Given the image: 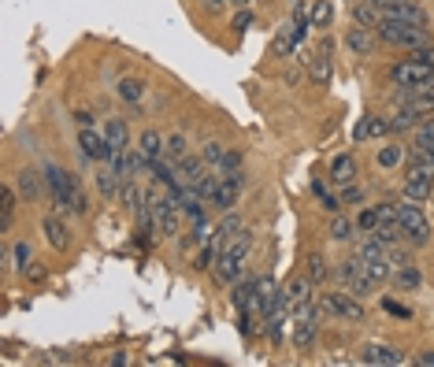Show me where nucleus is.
Returning a JSON list of instances; mask_svg holds the SVG:
<instances>
[{
    "instance_id": "obj_17",
    "label": "nucleus",
    "mask_w": 434,
    "mask_h": 367,
    "mask_svg": "<svg viewBox=\"0 0 434 367\" xmlns=\"http://www.w3.org/2000/svg\"><path fill=\"white\" fill-rule=\"evenodd\" d=\"M390 134V119L383 115H364V119L353 126V141H371V138H383Z\"/></svg>"
},
{
    "instance_id": "obj_1",
    "label": "nucleus",
    "mask_w": 434,
    "mask_h": 367,
    "mask_svg": "<svg viewBox=\"0 0 434 367\" xmlns=\"http://www.w3.org/2000/svg\"><path fill=\"white\" fill-rule=\"evenodd\" d=\"M308 26H312V8L305 4V0H301V4L294 8V19H289L286 26H279L271 52H275V56H294V52L301 48V41H305Z\"/></svg>"
},
{
    "instance_id": "obj_25",
    "label": "nucleus",
    "mask_w": 434,
    "mask_h": 367,
    "mask_svg": "<svg viewBox=\"0 0 434 367\" xmlns=\"http://www.w3.org/2000/svg\"><path fill=\"white\" fill-rule=\"evenodd\" d=\"M119 186L123 178L112 171V167H104V171H97V193L104 196V201H119Z\"/></svg>"
},
{
    "instance_id": "obj_41",
    "label": "nucleus",
    "mask_w": 434,
    "mask_h": 367,
    "mask_svg": "<svg viewBox=\"0 0 434 367\" xmlns=\"http://www.w3.org/2000/svg\"><path fill=\"white\" fill-rule=\"evenodd\" d=\"M379 222H383V215H379V208L371 204V208H364V212L357 215V230H360V234H375Z\"/></svg>"
},
{
    "instance_id": "obj_2",
    "label": "nucleus",
    "mask_w": 434,
    "mask_h": 367,
    "mask_svg": "<svg viewBox=\"0 0 434 367\" xmlns=\"http://www.w3.org/2000/svg\"><path fill=\"white\" fill-rule=\"evenodd\" d=\"M320 316L323 319H346V323H364V300L353 297L349 290L341 293H323L320 297Z\"/></svg>"
},
{
    "instance_id": "obj_13",
    "label": "nucleus",
    "mask_w": 434,
    "mask_h": 367,
    "mask_svg": "<svg viewBox=\"0 0 434 367\" xmlns=\"http://www.w3.org/2000/svg\"><path fill=\"white\" fill-rule=\"evenodd\" d=\"M249 248H253V230L242 227L234 238L227 241V248L219 253V260H230V264H245V256H249Z\"/></svg>"
},
{
    "instance_id": "obj_62",
    "label": "nucleus",
    "mask_w": 434,
    "mask_h": 367,
    "mask_svg": "<svg viewBox=\"0 0 434 367\" xmlns=\"http://www.w3.org/2000/svg\"><path fill=\"white\" fill-rule=\"evenodd\" d=\"M230 4H234V8H245V4H249V0H230Z\"/></svg>"
},
{
    "instance_id": "obj_38",
    "label": "nucleus",
    "mask_w": 434,
    "mask_h": 367,
    "mask_svg": "<svg viewBox=\"0 0 434 367\" xmlns=\"http://www.w3.org/2000/svg\"><path fill=\"white\" fill-rule=\"evenodd\" d=\"M164 156H167L171 164L186 160V138H182V134H171V138H164Z\"/></svg>"
},
{
    "instance_id": "obj_52",
    "label": "nucleus",
    "mask_w": 434,
    "mask_h": 367,
    "mask_svg": "<svg viewBox=\"0 0 434 367\" xmlns=\"http://www.w3.org/2000/svg\"><path fill=\"white\" fill-rule=\"evenodd\" d=\"M253 316H256V312H238V331H242L245 338L256 334V319H253Z\"/></svg>"
},
{
    "instance_id": "obj_59",
    "label": "nucleus",
    "mask_w": 434,
    "mask_h": 367,
    "mask_svg": "<svg viewBox=\"0 0 434 367\" xmlns=\"http://www.w3.org/2000/svg\"><path fill=\"white\" fill-rule=\"evenodd\" d=\"M74 123H78V130H82V126H93V115H89V112H74Z\"/></svg>"
},
{
    "instance_id": "obj_53",
    "label": "nucleus",
    "mask_w": 434,
    "mask_h": 367,
    "mask_svg": "<svg viewBox=\"0 0 434 367\" xmlns=\"http://www.w3.org/2000/svg\"><path fill=\"white\" fill-rule=\"evenodd\" d=\"M375 208H379V215H383V222H397V204L393 201H379Z\"/></svg>"
},
{
    "instance_id": "obj_43",
    "label": "nucleus",
    "mask_w": 434,
    "mask_h": 367,
    "mask_svg": "<svg viewBox=\"0 0 434 367\" xmlns=\"http://www.w3.org/2000/svg\"><path fill=\"white\" fill-rule=\"evenodd\" d=\"M401 160H405L401 145H383V149H379V156H375V164H379V167H397Z\"/></svg>"
},
{
    "instance_id": "obj_51",
    "label": "nucleus",
    "mask_w": 434,
    "mask_h": 367,
    "mask_svg": "<svg viewBox=\"0 0 434 367\" xmlns=\"http://www.w3.org/2000/svg\"><path fill=\"white\" fill-rule=\"evenodd\" d=\"M383 312H390V316H397V319H412V308H405V305H397V300H390V297H383Z\"/></svg>"
},
{
    "instance_id": "obj_20",
    "label": "nucleus",
    "mask_w": 434,
    "mask_h": 367,
    "mask_svg": "<svg viewBox=\"0 0 434 367\" xmlns=\"http://www.w3.org/2000/svg\"><path fill=\"white\" fill-rule=\"evenodd\" d=\"M390 282L397 286L401 293H412V290H419V286H423V274H419L416 264H405V267H393V279H390Z\"/></svg>"
},
{
    "instance_id": "obj_36",
    "label": "nucleus",
    "mask_w": 434,
    "mask_h": 367,
    "mask_svg": "<svg viewBox=\"0 0 434 367\" xmlns=\"http://www.w3.org/2000/svg\"><path fill=\"white\" fill-rule=\"evenodd\" d=\"M357 234V219H346V215H334L331 219V238L334 241H349Z\"/></svg>"
},
{
    "instance_id": "obj_46",
    "label": "nucleus",
    "mask_w": 434,
    "mask_h": 367,
    "mask_svg": "<svg viewBox=\"0 0 434 367\" xmlns=\"http://www.w3.org/2000/svg\"><path fill=\"white\" fill-rule=\"evenodd\" d=\"M71 212H78V215H86V212H89V196H86V189H82V182H78V175H74V196H71Z\"/></svg>"
},
{
    "instance_id": "obj_39",
    "label": "nucleus",
    "mask_w": 434,
    "mask_h": 367,
    "mask_svg": "<svg viewBox=\"0 0 434 367\" xmlns=\"http://www.w3.org/2000/svg\"><path fill=\"white\" fill-rule=\"evenodd\" d=\"M412 145L416 149H434V119H423L412 130Z\"/></svg>"
},
{
    "instance_id": "obj_60",
    "label": "nucleus",
    "mask_w": 434,
    "mask_h": 367,
    "mask_svg": "<svg viewBox=\"0 0 434 367\" xmlns=\"http://www.w3.org/2000/svg\"><path fill=\"white\" fill-rule=\"evenodd\" d=\"M22 274H30V279H34V282H41V279H45V267H26Z\"/></svg>"
},
{
    "instance_id": "obj_57",
    "label": "nucleus",
    "mask_w": 434,
    "mask_h": 367,
    "mask_svg": "<svg viewBox=\"0 0 434 367\" xmlns=\"http://www.w3.org/2000/svg\"><path fill=\"white\" fill-rule=\"evenodd\" d=\"M412 60H419V63H427V67H434V48H412Z\"/></svg>"
},
{
    "instance_id": "obj_35",
    "label": "nucleus",
    "mask_w": 434,
    "mask_h": 367,
    "mask_svg": "<svg viewBox=\"0 0 434 367\" xmlns=\"http://www.w3.org/2000/svg\"><path fill=\"white\" fill-rule=\"evenodd\" d=\"M141 201H145V196H141V189H138L130 178H123V186H119V204L126 208V212H138V208H141Z\"/></svg>"
},
{
    "instance_id": "obj_23",
    "label": "nucleus",
    "mask_w": 434,
    "mask_h": 367,
    "mask_svg": "<svg viewBox=\"0 0 434 367\" xmlns=\"http://www.w3.org/2000/svg\"><path fill=\"white\" fill-rule=\"evenodd\" d=\"M138 152L145 156V160H160L164 156V138L156 134V130H141L138 134Z\"/></svg>"
},
{
    "instance_id": "obj_5",
    "label": "nucleus",
    "mask_w": 434,
    "mask_h": 367,
    "mask_svg": "<svg viewBox=\"0 0 434 367\" xmlns=\"http://www.w3.org/2000/svg\"><path fill=\"white\" fill-rule=\"evenodd\" d=\"M375 34L383 37L386 45H397V48H423L427 45V34L423 26H409V22H397V19H383L375 26Z\"/></svg>"
},
{
    "instance_id": "obj_11",
    "label": "nucleus",
    "mask_w": 434,
    "mask_h": 367,
    "mask_svg": "<svg viewBox=\"0 0 434 367\" xmlns=\"http://www.w3.org/2000/svg\"><path fill=\"white\" fill-rule=\"evenodd\" d=\"M360 363H371V367H397L405 363V352L401 349H393V345H383V342H371V345H364L360 349Z\"/></svg>"
},
{
    "instance_id": "obj_16",
    "label": "nucleus",
    "mask_w": 434,
    "mask_h": 367,
    "mask_svg": "<svg viewBox=\"0 0 434 367\" xmlns=\"http://www.w3.org/2000/svg\"><path fill=\"white\" fill-rule=\"evenodd\" d=\"M346 48L353 52V56H371V48H375V37L367 26H357L353 22L349 30H346Z\"/></svg>"
},
{
    "instance_id": "obj_32",
    "label": "nucleus",
    "mask_w": 434,
    "mask_h": 367,
    "mask_svg": "<svg viewBox=\"0 0 434 367\" xmlns=\"http://www.w3.org/2000/svg\"><path fill=\"white\" fill-rule=\"evenodd\" d=\"M312 193H315V201H320V208H323V212H331V215H338V212H341V196L327 193V186H323L320 178L312 182Z\"/></svg>"
},
{
    "instance_id": "obj_10",
    "label": "nucleus",
    "mask_w": 434,
    "mask_h": 367,
    "mask_svg": "<svg viewBox=\"0 0 434 367\" xmlns=\"http://www.w3.org/2000/svg\"><path fill=\"white\" fill-rule=\"evenodd\" d=\"M78 152H82V160H108L115 149L108 145L104 134H97L93 126H82L78 130Z\"/></svg>"
},
{
    "instance_id": "obj_24",
    "label": "nucleus",
    "mask_w": 434,
    "mask_h": 367,
    "mask_svg": "<svg viewBox=\"0 0 434 367\" xmlns=\"http://www.w3.org/2000/svg\"><path fill=\"white\" fill-rule=\"evenodd\" d=\"M353 22L357 26H367V30H371V26H379L383 22V11H379L371 0H357V4H353Z\"/></svg>"
},
{
    "instance_id": "obj_12",
    "label": "nucleus",
    "mask_w": 434,
    "mask_h": 367,
    "mask_svg": "<svg viewBox=\"0 0 434 367\" xmlns=\"http://www.w3.org/2000/svg\"><path fill=\"white\" fill-rule=\"evenodd\" d=\"M397 100H401V108H409L412 115H419V119H427V115L434 112V93L430 89H401Z\"/></svg>"
},
{
    "instance_id": "obj_30",
    "label": "nucleus",
    "mask_w": 434,
    "mask_h": 367,
    "mask_svg": "<svg viewBox=\"0 0 434 367\" xmlns=\"http://www.w3.org/2000/svg\"><path fill=\"white\" fill-rule=\"evenodd\" d=\"M115 93H119L126 104H141L145 100V82L141 78H123V82L115 86Z\"/></svg>"
},
{
    "instance_id": "obj_50",
    "label": "nucleus",
    "mask_w": 434,
    "mask_h": 367,
    "mask_svg": "<svg viewBox=\"0 0 434 367\" xmlns=\"http://www.w3.org/2000/svg\"><path fill=\"white\" fill-rule=\"evenodd\" d=\"M386 256H390V264H393V267H405V264H412L409 248H397V245H390V248H386Z\"/></svg>"
},
{
    "instance_id": "obj_56",
    "label": "nucleus",
    "mask_w": 434,
    "mask_h": 367,
    "mask_svg": "<svg viewBox=\"0 0 434 367\" xmlns=\"http://www.w3.org/2000/svg\"><path fill=\"white\" fill-rule=\"evenodd\" d=\"M249 26H253V11H238V15H234V30L245 34Z\"/></svg>"
},
{
    "instance_id": "obj_47",
    "label": "nucleus",
    "mask_w": 434,
    "mask_h": 367,
    "mask_svg": "<svg viewBox=\"0 0 434 367\" xmlns=\"http://www.w3.org/2000/svg\"><path fill=\"white\" fill-rule=\"evenodd\" d=\"M357 253L367 260V264H371V260H386V245H379V241L371 238V241H364V245L357 248Z\"/></svg>"
},
{
    "instance_id": "obj_42",
    "label": "nucleus",
    "mask_w": 434,
    "mask_h": 367,
    "mask_svg": "<svg viewBox=\"0 0 434 367\" xmlns=\"http://www.w3.org/2000/svg\"><path fill=\"white\" fill-rule=\"evenodd\" d=\"M223 156H227V145H219V141H208V145L201 149V160H204L208 167H212V171L223 164Z\"/></svg>"
},
{
    "instance_id": "obj_31",
    "label": "nucleus",
    "mask_w": 434,
    "mask_h": 367,
    "mask_svg": "<svg viewBox=\"0 0 434 367\" xmlns=\"http://www.w3.org/2000/svg\"><path fill=\"white\" fill-rule=\"evenodd\" d=\"M308 279H312V286H323L327 279H331V267H327V260H323V253H308Z\"/></svg>"
},
{
    "instance_id": "obj_54",
    "label": "nucleus",
    "mask_w": 434,
    "mask_h": 367,
    "mask_svg": "<svg viewBox=\"0 0 434 367\" xmlns=\"http://www.w3.org/2000/svg\"><path fill=\"white\" fill-rule=\"evenodd\" d=\"M360 201H364L360 186H346V189H341V204H360Z\"/></svg>"
},
{
    "instance_id": "obj_21",
    "label": "nucleus",
    "mask_w": 434,
    "mask_h": 367,
    "mask_svg": "<svg viewBox=\"0 0 434 367\" xmlns=\"http://www.w3.org/2000/svg\"><path fill=\"white\" fill-rule=\"evenodd\" d=\"M238 193H242L238 182L219 178V189H216V196H212V204L219 208V212H234V204H238Z\"/></svg>"
},
{
    "instance_id": "obj_19",
    "label": "nucleus",
    "mask_w": 434,
    "mask_h": 367,
    "mask_svg": "<svg viewBox=\"0 0 434 367\" xmlns=\"http://www.w3.org/2000/svg\"><path fill=\"white\" fill-rule=\"evenodd\" d=\"M208 171H212V167H208V164L201 160V156H186V160H178V178L186 182L190 189H193V186H197V182H201Z\"/></svg>"
},
{
    "instance_id": "obj_27",
    "label": "nucleus",
    "mask_w": 434,
    "mask_h": 367,
    "mask_svg": "<svg viewBox=\"0 0 434 367\" xmlns=\"http://www.w3.org/2000/svg\"><path fill=\"white\" fill-rule=\"evenodd\" d=\"M104 138H108L112 149H130V130H126V119H108V126H104Z\"/></svg>"
},
{
    "instance_id": "obj_40",
    "label": "nucleus",
    "mask_w": 434,
    "mask_h": 367,
    "mask_svg": "<svg viewBox=\"0 0 434 367\" xmlns=\"http://www.w3.org/2000/svg\"><path fill=\"white\" fill-rule=\"evenodd\" d=\"M216 260H219V248H216L212 241H204L201 253H197V260H193V267H197V271H212Z\"/></svg>"
},
{
    "instance_id": "obj_18",
    "label": "nucleus",
    "mask_w": 434,
    "mask_h": 367,
    "mask_svg": "<svg viewBox=\"0 0 434 367\" xmlns=\"http://www.w3.org/2000/svg\"><path fill=\"white\" fill-rule=\"evenodd\" d=\"M41 182H45V175H37V171H30V167H22V171L15 175V189L26 196V201H41V196H45Z\"/></svg>"
},
{
    "instance_id": "obj_45",
    "label": "nucleus",
    "mask_w": 434,
    "mask_h": 367,
    "mask_svg": "<svg viewBox=\"0 0 434 367\" xmlns=\"http://www.w3.org/2000/svg\"><path fill=\"white\" fill-rule=\"evenodd\" d=\"M409 167H434V149H416L412 145V152H409V160H405Z\"/></svg>"
},
{
    "instance_id": "obj_44",
    "label": "nucleus",
    "mask_w": 434,
    "mask_h": 367,
    "mask_svg": "<svg viewBox=\"0 0 434 367\" xmlns=\"http://www.w3.org/2000/svg\"><path fill=\"white\" fill-rule=\"evenodd\" d=\"M11 267H15V271H26V267H30V245H26V241H15V245H11Z\"/></svg>"
},
{
    "instance_id": "obj_33",
    "label": "nucleus",
    "mask_w": 434,
    "mask_h": 367,
    "mask_svg": "<svg viewBox=\"0 0 434 367\" xmlns=\"http://www.w3.org/2000/svg\"><path fill=\"white\" fill-rule=\"evenodd\" d=\"M327 52H331V45L323 41V48L308 60V63H312V78H315V82H327V78H331V60H327Z\"/></svg>"
},
{
    "instance_id": "obj_37",
    "label": "nucleus",
    "mask_w": 434,
    "mask_h": 367,
    "mask_svg": "<svg viewBox=\"0 0 434 367\" xmlns=\"http://www.w3.org/2000/svg\"><path fill=\"white\" fill-rule=\"evenodd\" d=\"M331 19H334L331 0H315V4H312V26H315V30H327V26H331Z\"/></svg>"
},
{
    "instance_id": "obj_48",
    "label": "nucleus",
    "mask_w": 434,
    "mask_h": 367,
    "mask_svg": "<svg viewBox=\"0 0 434 367\" xmlns=\"http://www.w3.org/2000/svg\"><path fill=\"white\" fill-rule=\"evenodd\" d=\"M141 171H149V160H145L141 152H126V178H134Z\"/></svg>"
},
{
    "instance_id": "obj_26",
    "label": "nucleus",
    "mask_w": 434,
    "mask_h": 367,
    "mask_svg": "<svg viewBox=\"0 0 434 367\" xmlns=\"http://www.w3.org/2000/svg\"><path fill=\"white\" fill-rule=\"evenodd\" d=\"M11 222H15V186H4L0 189V234H8Z\"/></svg>"
},
{
    "instance_id": "obj_6",
    "label": "nucleus",
    "mask_w": 434,
    "mask_h": 367,
    "mask_svg": "<svg viewBox=\"0 0 434 367\" xmlns=\"http://www.w3.org/2000/svg\"><path fill=\"white\" fill-rule=\"evenodd\" d=\"M390 78L397 82L401 89H430L434 86V67H427V63H419V60H401V63H393L390 67Z\"/></svg>"
},
{
    "instance_id": "obj_15",
    "label": "nucleus",
    "mask_w": 434,
    "mask_h": 367,
    "mask_svg": "<svg viewBox=\"0 0 434 367\" xmlns=\"http://www.w3.org/2000/svg\"><path fill=\"white\" fill-rule=\"evenodd\" d=\"M256 282L260 279H238L230 286V305L238 312H253V305H256Z\"/></svg>"
},
{
    "instance_id": "obj_3",
    "label": "nucleus",
    "mask_w": 434,
    "mask_h": 367,
    "mask_svg": "<svg viewBox=\"0 0 434 367\" xmlns=\"http://www.w3.org/2000/svg\"><path fill=\"white\" fill-rule=\"evenodd\" d=\"M315 334H320V305H305L289 312V342H294L297 352H308Z\"/></svg>"
},
{
    "instance_id": "obj_28",
    "label": "nucleus",
    "mask_w": 434,
    "mask_h": 367,
    "mask_svg": "<svg viewBox=\"0 0 434 367\" xmlns=\"http://www.w3.org/2000/svg\"><path fill=\"white\" fill-rule=\"evenodd\" d=\"M178 208L175 204H164L160 212H156V227H160V238H175L178 234Z\"/></svg>"
},
{
    "instance_id": "obj_14",
    "label": "nucleus",
    "mask_w": 434,
    "mask_h": 367,
    "mask_svg": "<svg viewBox=\"0 0 434 367\" xmlns=\"http://www.w3.org/2000/svg\"><path fill=\"white\" fill-rule=\"evenodd\" d=\"M41 230H45V241L52 248H67L71 245V230H67V222L60 219V212L56 215H45L41 219Z\"/></svg>"
},
{
    "instance_id": "obj_7",
    "label": "nucleus",
    "mask_w": 434,
    "mask_h": 367,
    "mask_svg": "<svg viewBox=\"0 0 434 367\" xmlns=\"http://www.w3.org/2000/svg\"><path fill=\"white\" fill-rule=\"evenodd\" d=\"M45 189H48V196H52V208L56 212H67L71 208V196H74V175H67V171H60L56 164H45Z\"/></svg>"
},
{
    "instance_id": "obj_22",
    "label": "nucleus",
    "mask_w": 434,
    "mask_h": 367,
    "mask_svg": "<svg viewBox=\"0 0 434 367\" xmlns=\"http://www.w3.org/2000/svg\"><path fill=\"white\" fill-rule=\"evenodd\" d=\"M331 178L338 182V186H353V178H357V160L346 152V156H334L331 164Z\"/></svg>"
},
{
    "instance_id": "obj_34",
    "label": "nucleus",
    "mask_w": 434,
    "mask_h": 367,
    "mask_svg": "<svg viewBox=\"0 0 434 367\" xmlns=\"http://www.w3.org/2000/svg\"><path fill=\"white\" fill-rule=\"evenodd\" d=\"M371 238L379 241V245H397V241H405V234H401V227H397V222H379V227H375V234H371Z\"/></svg>"
},
{
    "instance_id": "obj_61",
    "label": "nucleus",
    "mask_w": 434,
    "mask_h": 367,
    "mask_svg": "<svg viewBox=\"0 0 434 367\" xmlns=\"http://www.w3.org/2000/svg\"><path fill=\"white\" fill-rule=\"evenodd\" d=\"M201 4H204L208 11H223V4H227V0H201Z\"/></svg>"
},
{
    "instance_id": "obj_55",
    "label": "nucleus",
    "mask_w": 434,
    "mask_h": 367,
    "mask_svg": "<svg viewBox=\"0 0 434 367\" xmlns=\"http://www.w3.org/2000/svg\"><path fill=\"white\" fill-rule=\"evenodd\" d=\"M371 4H375V8L386 15V11H393V8H405V4H416V0H371Z\"/></svg>"
},
{
    "instance_id": "obj_4",
    "label": "nucleus",
    "mask_w": 434,
    "mask_h": 367,
    "mask_svg": "<svg viewBox=\"0 0 434 367\" xmlns=\"http://www.w3.org/2000/svg\"><path fill=\"white\" fill-rule=\"evenodd\" d=\"M397 227H401L405 241H409L412 248H423L430 241V222H427L423 212H419L416 201H401L397 204Z\"/></svg>"
},
{
    "instance_id": "obj_49",
    "label": "nucleus",
    "mask_w": 434,
    "mask_h": 367,
    "mask_svg": "<svg viewBox=\"0 0 434 367\" xmlns=\"http://www.w3.org/2000/svg\"><path fill=\"white\" fill-rule=\"evenodd\" d=\"M238 167H242V152H230L227 149V156H223V164L216 167V171L219 175H230V171H238Z\"/></svg>"
},
{
    "instance_id": "obj_58",
    "label": "nucleus",
    "mask_w": 434,
    "mask_h": 367,
    "mask_svg": "<svg viewBox=\"0 0 434 367\" xmlns=\"http://www.w3.org/2000/svg\"><path fill=\"white\" fill-rule=\"evenodd\" d=\"M416 363H419V367H434V349H423V352L416 356Z\"/></svg>"
},
{
    "instance_id": "obj_8",
    "label": "nucleus",
    "mask_w": 434,
    "mask_h": 367,
    "mask_svg": "<svg viewBox=\"0 0 434 367\" xmlns=\"http://www.w3.org/2000/svg\"><path fill=\"white\" fill-rule=\"evenodd\" d=\"M434 193V167H409L405 175V201H427Z\"/></svg>"
},
{
    "instance_id": "obj_9",
    "label": "nucleus",
    "mask_w": 434,
    "mask_h": 367,
    "mask_svg": "<svg viewBox=\"0 0 434 367\" xmlns=\"http://www.w3.org/2000/svg\"><path fill=\"white\" fill-rule=\"evenodd\" d=\"M305 305H312V279H308V274H305V279H301V274H289L286 286H282V308L297 312Z\"/></svg>"
},
{
    "instance_id": "obj_63",
    "label": "nucleus",
    "mask_w": 434,
    "mask_h": 367,
    "mask_svg": "<svg viewBox=\"0 0 434 367\" xmlns=\"http://www.w3.org/2000/svg\"><path fill=\"white\" fill-rule=\"evenodd\" d=\"M349 4H353V0H349Z\"/></svg>"
},
{
    "instance_id": "obj_29",
    "label": "nucleus",
    "mask_w": 434,
    "mask_h": 367,
    "mask_svg": "<svg viewBox=\"0 0 434 367\" xmlns=\"http://www.w3.org/2000/svg\"><path fill=\"white\" fill-rule=\"evenodd\" d=\"M383 19H397V22H409V26H427V15H423V8H416V4L393 8V11H386Z\"/></svg>"
}]
</instances>
